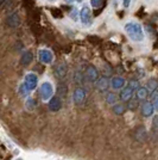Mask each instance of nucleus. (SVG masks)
Here are the masks:
<instances>
[{
  "instance_id": "nucleus-1",
  "label": "nucleus",
  "mask_w": 158,
  "mask_h": 160,
  "mask_svg": "<svg viewBox=\"0 0 158 160\" xmlns=\"http://www.w3.org/2000/svg\"><path fill=\"white\" fill-rule=\"evenodd\" d=\"M125 31L128 35V37L134 42H142L144 40V32L139 23H134V22L127 23L125 25Z\"/></svg>"
},
{
  "instance_id": "nucleus-2",
  "label": "nucleus",
  "mask_w": 158,
  "mask_h": 160,
  "mask_svg": "<svg viewBox=\"0 0 158 160\" xmlns=\"http://www.w3.org/2000/svg\"><path fill=\"white\" fill-rule=\"evenodd\" d=\"M38 84V78L35 73H29L25 75V79H24V87L26 88L27 92H31L33 90H36Z\"/></svg>"
},
{
  "instance_id": "nucleus-3",
  "label": "nucleus",
  "mask_w": 158,
  "mask_h": 160,
  "mask_svg": "<svg viewBox=\"0 0 158 160\" xmlns=\"http://www.w3.org/2000/svg\"><path fill=\"white\" fill-rule=\"evenodd\" d=\"M40 97H42V99H43V100L50 99V98L53 97V85H51L50 82H48V81L43 82V84H42V86H40Z\"/></svg>"
},
{
  "instance_id": "nucleus-4",
  "label": "nucleus",
  "mask_w": 158,
  "mask_h": 160,
  "mask_svg": "<svg viewBox=\"0 0 158 160\" xmlns=\"http://www.w3.org/2000/svg\"><path fill=\"white\" fill-rule=\"evenodd\" d=\"M86 96L87 93L86 91H85V88L76 87L75 91H74V93H72V100H74L75 105H82L85 99H86Z\"/></svg>"
},
{
  "instance_id": "nucleus-5",
  "label": "nucleus",
  "mask_w": 158,
  "mask_h": 160,
  "mask_svg": "<svg viewBox=\"0 0 158 160\" xmlns=\"http://www.w3.org/2000/svg\"><path fill=\"white\" fill-rule=\"evenodd\" d=\"M38 59L44 65H50L53 61V54L48 49H40L38 52Z\"/></svg>"
},
{
  "instance_id": "nucleus-6",
  "label": "nucleus",
  "mask_w": 158,
  "mask_h": 160,
  "mask_svg": "<svg viewBox=\"0 0 158 160\" xmlns=\"http://www.w3.org/2000/svg\"><path fill=\"white\" fill-rule=\"evenodd\" d=\"M85 78H86L88 81H91V82H95L98 78H99V71L95 68L94 66H88L86 68V72H85Z\"/></svg>"
},
{
  "instance_id": "nucleus-7",
  "label": "nucleus",
  "mask_w": 158,
  "mask_h": 160,
  "mask_svg": "<svg viewBox=\"0 0 158 160\" xmlns=\"http://www.w3.org/2000/svg\"><path fill=\"white\" fill-rule=\"evenodd\" d=\"M80 18H81V22L85 24V25H89L91 22H92V18H91V10L88 6H83L80 11Z\"/></svg>"
},
{
  "instance_id": "nucleus-8",
  "label": "nucleus",
  "mask_w": 158,
  "mask_h": 160,
  "mask_svg": "<svg viewBox=\"0 0 158 160\" xmlns=\"http://www.w3.org/2000/svg\"><path fill=\"white\" fill-rule=\"evenodd\" d=\"M62 108V100L59 97H51L49 100V109L53 112H57Z\"/></svg>"
},
{
  "instance_id": "nucleus-9",
  "label": "nucleus",
  "mask_w": 158,
  "mask_h": 160,
  "mask_svg": "<svg viewBox=\"0 0 158 160\" xmlns=\"http://www.w3.org/2000/svg\"><path fill=\"white\" fill-rule=\"evenodd\" d=\"M108 85H109V81H108V79L106 77L98 78V80L95 81V88L99 92H105L106 90L108 88Z\"/></svg>"
},
{
  "instance_id": "nucleus-10",
  "label": "nucleus",
  "mask_w": 158,
  "mask_h": 160,
  "mask_svg": "<svg viewBox=\"0 0 158 160\" xmlns=\"http://www.w3.org/2000/svg\"><path fill=\"white\" fill-rule=\"evenodd\" d=\"M155 112V108L151 102H144L142 104V115L144 117H150Z\"/></svg>"
},
{
  "instance_id": "nucleus-11",
  "label": "nucleus",
  "mask_w": 158,
  "mask_h": 160,
  "mask_svg": "<svg viewBox=\"0 0 158 160\" xmlns=\"http://www.w3.org/2000/svg\"><path fill=\"white\" fill-rule=\"evenodd\" d=\"M133 88L128 86H125L121 88V92H120V99L123 100V102H130L132 98V96H133Z\"/></svg>"
},
{
  "instance_id": "nucleus-12",
  "label": "nucleus",
  "mask_w": 158,
  "mask_h": 160,
  "mask_svg": "<svg viewBox=\"0 0 158 160\" xmlns=\"http://www.w3.org/2000/svg\"><path fill=\"white\" fill-rule=\"evenodd\" d=\"M7 25L10 28H13V29H16V28H18L20 25V18L19 16H18V13H12L10 14L8 17H7Z\"/></svg>"
},
{
  "instance_id": "nucleus-13",
  "label": "nucleus",
  "mask_w": 158,
  "mask_h": 160,
  "mask_svg": "<svg viewBox=\"0 0 158 160\" xmlns=\"http://www.w3.org/2000/svg\"><path fill=\"white\" fill-rule=\"evenodd\" d=\"M111 86H112L113 90H121L125 86V79L121 78V77H114L111 80Z\"/></svg>"
},
{
  "instance_id": "nucleus-14",
  "label": "nucleus",
  "mask_w": 158,
  "mask_h": 160,
  "mask_svg": "<svg viewBox=\"0 0 158 160\" xmlns=\"http://www.w3.org/2000/svg\"><path fill=\"white\" fill-rule=\"evenodd\" d=\"M33 60V55L31 52H29V50H26V52H24L23 53V55H21V58H20V63L23 65V66H29L31 62H32Z\"/></svg>"
},
{
  "instance_id": "nucleus-15",
  "label": "nucleus",
  "mask_w": 158,
  "mask_h": 160,
  "mask_svg": "<svg viewBox=\"0 0 158 160\" xmlns=\"http://www.w3.org/2000/svg\"><path fill=\"white\" fill-rule=\"evenodd\" d=\"M146 90H147V92L149 93H152V92H155L156 90L158 88V81L156 79H149L147 80V82H146V87H145Z\"/></svg>"
},
{
  "instance_id": "nucleus-16",
  "label": "nucleus",
  "mask_w": 158,
  "mask_h": 160,
  "mask_svg": "<svg viewBox=\"0 0 158 160\" xmlns=\"http://www.w3.org/2000/svg\"><path fill=\"white\" fill-rule=\"evenodd\" d=\"M66 74H67L66 65H58V66L55 68V75H56V78L62 79V78L66 77Z\"/></svg>"
},
{
  "instance_id": "nucleus-17",
  "label": "nucleus",
  "mask_w": 158,
  "mask_h": 160,
  "mask_svg": "<svg viewBox=\"0 0 158 160\" xmlns=\"http://www.w3.org/2000/svg\"><path fill=\"white\" fill-rule=\"evenodd\" d=\"M147 96H149V92H147V90L145 87H139L137 90V96L136 97H137L138 100H145Z\"/></svg>"
},
{
  "instance_id": "nucleus-18",
  "label": "nucleus",
  "mask_w": 158,
  "mask_h": 160,
  "mask_svg": "<svg viewBox=\"0 0 158 160\" xmlns=\"http://www.w3.org/2000/svg\"><path fill=\"white\" fill-rule=\"evenodd\" d=\"M113 112L115 113V115H118V116H120V115H123V113L125 112V107H124V105H123V104H117V103H115V104H114V105H113Z\"/></svg>"
},
{
  "instance_id": "nucleus-19",
  "label": "nucleus",
  "mask_w": 158,
  "mask_h": 160,
  "mask_svg": "<svg viewBox=\"0 0 158 160\" xmlns=\"http://www.w3.org/2000/svg\"><path fill=\"white\" fill-rule=\"evenodd\" d=\"M106 102H107V104H109V105H114L115 103H117V96L112 92H109V93L106 94Z\"/></svg>"
},
{
  "instance_id": "nucleus-20",
  "label": "nucleus",
  "mask_w": 158,
  "mask_h": 160,
  "mask_svg": "<svg viewBox=\"0 0 158 160\" xmlns=\"http://www.w3.org/2000/svg\"><path fill=\"white\" fill-rule=\"evenodd\" d=\"M67 91H68V88L64 84H59L58 85V94L61 97H66L67 94Z\"/></svg>"
},
{
  "instance_id": "nucleus-21",
  "label": "nucleus",
  "mask_w": 158,
  "mask_h": 160,
  "mask_svg": "<svg viewBox=\"0 0 158 160\" xmlns=\"http://www.w3.org/2000/svg\"><path fill=\"white\" fill-rule=\"evenodd\" d=\"M35 108H36V102L32 98H29L26 100V109L27 110H33Z\"/></svg>"
},
{
  "instance_id": "nucleus-22",
  "label": "nucleus",
  "mask_w": 158,
  "mask_h": 160,
  "mask_svg": "<svg viewBox=\"0 0 158 160\" xmlns=\"http://www.w3.org/2000/svg\"><path fill=\"white\" fill-rule=\"evenodd\" d=\"M83 78H85L83 73H81V72H76V74H75V81H76L77 84H82Z\"/></svg>"
},
{
  "instance_id": "nucleus-23",
  "label": "nucleus",
  "mask_w": 158,
  "mask_h": 160,
  "mask_svg": "<svg viewBox=\"0 0 158 160\" xmlns=\"http://www.w3.org/2000/svg\"><path fill=\"white\" fill-rule=\"evenodd\" d=\"M128 86L131 87V88H133V90H138L139 87V81L138 80H131L130 82H128Z\"/></svg>"
},
{
  "instance_id": "nucleus-24",
  "label": "nucleus",
  "mask_w": 158,
  "mask_h": 160,
  "mask_svg": "<svg viewBox=\"0 0 158 160\" xmlns=\"http://www.w3.org/2000/svg\"><path fill=\"white\" fill-rule=\"evenodd\" d=\"M91 4L93 7H99L102 4V0H91Z\"/></svg>"
},
{
  "instance_id": "nucleus-25",
  "label": "nucleus",
  "mask_w": 158,
  "mask_h": 160,
  "mask_svg": "<svg viewBox=\"0 0 158 160\" xmlns=\"http://www.w3.org/2000/svg\"><path fill=\"white\" fill-rule=\"evenodd\" d=\"M157 129L158 130V115L153 118V130Z\"/></svg>"
},
{
  "instance_id": "nucleus-26",
  "label": "nucleus",
  "mask_w": 158,
  "mask_h": 160,
  "mask_svg": "<svg viewBox=\"0 0 158 160\" xmlns=\"http://www.w3.org/2000/svg\"><path fill=\"white\" fill-rule=\"evenodd\" d=\"M53 14L55 16V17H58V18H61L62 17V12H59V11H57V13H56V8H53Z\"/></svg>"
},
{
  "instance_id": "nucleus-27",
  "label": "nucleus",
  "mask_w": 158,
  "mask_h": 160,
  "mask_svg": "<svg viewBox=\"0 0 158 160\" xmlns=\"http://www.w3.org/2000/svg\"><path fill=\"white\" fill-rule=\"evenodd\" d=\"M153 108H155L156 111H158V97L155 99V102H153Z\"/></svg>"
},
{
  "instance_id": "nucleus-28",
  "label": "nucleus",
  "mask_w": 158,
  "mask_h": 160,
  "mask_svg": "<svg viewBox=\"0 0 158 160\" xmlns=\"http://www.w3.org/2000/svg\"><path fill=\"white\" fill-rule=\"evenodd\" d=\"M130 4H131V0H124V7L127 8V7L130 6Z\"/></svg>"
},
{
  "instance_id": "nucleus-29",
  "label": "nucleus",
  "mask_w": 158,
  "mask_h": 160,
  "mask_svg": "<svg viewBox=\"0 0 158 160\" xmlns=\"http://www.w3.org/2000/svg\"><path fill=\"white\" fill-rule=\"evenodd\" d=\"M67 2H74V1H77V2H81L82 0H66Z\"/></svg>"
},
{
  "instance_id": "nucleus-30",
  "label": "nucleus",
  "mask_w": 158,
  "mask_h": 160,
  "mask_svg": "<svg viewBox=\"0 0 158 160\" xmlns=\"http://www.w3.org/2000/svg\"><path fill=\"white\" fill-rule=\"evenodd\" d=\"M5 2H6V0H0V6H2Z\"/></svg>"
},
{
  "instance_id": "nucleus-31",
  "label": "nucleus",
  "mask_w": 158,
  "mask_h": 160,
  "mask_svg": "<svg viewBox=\"0 0 158 160\" xmlns=\"http://www.w3.org/2000/svg\"><path fill=\"white\" fill-rule=\"evenodd\" d=\"M50 1H53V0H50Z\"/></svg>"
}]
</instances>
